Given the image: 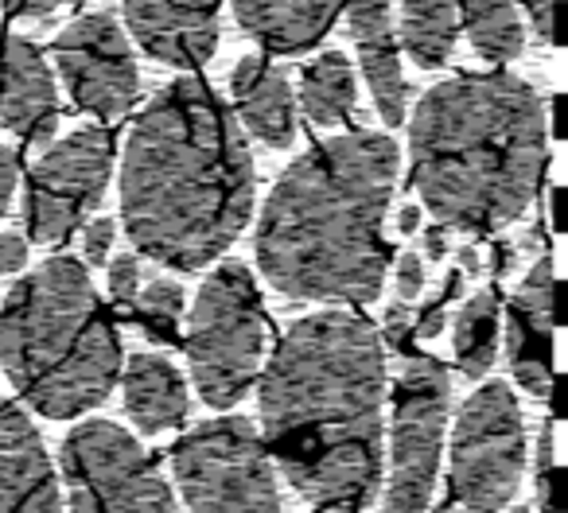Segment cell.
I'll use <instances>...</instances> for the list:
<instances>
[{"label":"cell","mask_w":568,"mask_h":513,"mask_svg":"<svg viewBox=\"0 0 568 513\" xmlns=\"http://www.w3.org/2000/svg\"><path fill=\"white\" fill-rule=\"evenodd\" d=\"M471 51L487 63H514L526 48V28L514 9V0H459Z\"/></svg>","instance_id":"obj_22"},{"label":"cell","mask_w":568,"mask_h":513,"mask_svg":"<svg viewBox=\"0 0 568 513\" xmlns=\"http://www.w3.org/2000/svg\"><path fill=\"white\" fill-rule=\"evenodd\" d=\"M409 327H413V316H409V304H389L386 308V316H382V335L378 339L386 342V347H405V335H409Z\"/></svg>","instance_id":"obj_32"},{"label":"cell","mask_w":568,"mask_h":513,"mask_svg":"<svg viewBox=\"0 0 568 513\" xmlns=\"http://www.w3.org/2000/svg\"><path fill=\"white\" fill-rule=\"evenodd\" d=\"M17 183H20V156H17V148L0 144V218L9 214V203H12V195H17Z\"/></svg>","instance_id":"obj_33"},{"label":"cell","mask_w":568,"mask_h":513,"mask_svg":"<svg viewBox=\"0 0 568 513\" xmlns=\"http://www.w3.org/2000/svg\"><path fill=\"white\" fill-rule=\"evenodd\" d=\"M0 125L24 136L32 148L51 144L59 125V90L48 59L24 35L0 40Z\"/></svg>","instance_id":"obj_15"},{"label":"cell","mask_w":568,"mask_h":513,"mask_svg":"<svg viewBox=\"0 0 568 513\" xmlns=\"http://www.w3.org/2000/svg\"><path fill=\"white\" fill-rule=\"evenodd\" d=\"M459 32V0H402V48L413 63L436 71L452 59Z\"/></svg>","instance_id":"obj_21"},{"label":"cell","mask_w":568,"mask_h":513,"mask_svg":"<svg viewBox=\"0 0 568 513\" xmlns=\"http://www.w3.org/2000/svg\"><path fill=\"white\" fill-rule=\"evenodd\" d=\"M479 269H483L479 253H475L471 245H464V249H459V273H464V277H479Z\"/></svg>","instance_id":"obj_38"},{"label":"cell","mask_w":568,"mask_h":513,"mask_svg":"<svg viewBox=\"0 0 568 513\" xmlns=\"http://www.w3.org/2000/svg\"><path fill=\"white\" fill-rule=\"evenodd\" d=\"M347 32L355 43L394 35V0H347Z\"/></svg>","instance_id":"obj_26"},{"label":"cell","mask_w":568,"mask_h":513,"mask_svg":"<svg viewBox=\"0 0 568 513\" xmlns=\"http://www.w3.org/2000/svg\"><path fill=\"white\" fill-rule=\"evenodd\" d=\"M245 32L268 51L296 55L308 51L332 28L339 0H230Z\"/></svg>","instance_id":"obj_18"},{"label":"cell","mask_w":568,"mask_h":513,"mask_svg":"<svg viewBox=\"0 0 568 513\" xmlns=\"http://www.w3.org/2000/svg\"><path fill=\"white\" fill-rule=\"evenodd\" d=\"M0 370L51 420L90 412L113 393L121 342L79 257H51L9 288L0 308Z\"/></svg>","instance_id":"obj_5"},{"label":"cell","mask_w":568,"mask_h":513,"mask_svg":"<svg viewBox=\"0 0 568 513\" xmlns=\"http://www.w3.org/2000/svg\"><path fill=\"white\" fill-rule=\"evenodd\" d=\"M253 214V156L237 117L199 79H175L133 121L121 156V218L136 253L195 273Z\"/></svg>","instance_id":"obj_2"},{"label":"cell","mask_w":568,"mask_h":513,"mask_svg":"<svg viewBox=\"0 0 568 513\" xmlns=\"http://www.w3.org/2000/svg\"><path fill=\"white\" fill-rule=\"evenodd\" d=\"M136 327L149 335L152 342H172L175 327L183 316V288L175 280H152L136 293V300L129 304Z\"/></svg>","instance_id":"obj_25"},{"label":"cell","mask_w":568,"mask_h":513,"mask_svg":"<svg viewBox=\"0 0 568 513\" xmlns=\"http://www.w3.org/2000/svg\"><path fill=\"white\" fill-rule=\"evenodd\" d=\"M358 66H363V79L374 94V110H378L382 125L397 129L409 110V82H405L402 55H397V35L358 43Z\"/></svg>","instance_id":"obj_24"},{"label":"cell","mask_w":568,"mask_h":513,"mask_svg":"<svg viewBox=\"0 0 568 513\" xmlns=\"http://www.w3.org/2000/svg\"><path fill=\"white\" fill-rule=\"evenodd\" d=\"M433 513H456V505H436Z\"/></svg>","instance_id":"obj_40"},{"label":"cell","mask_w":568,"mask_h":513,"mask_svg":"<svg viewBox=\"0 0 568 513\" xmlns=\"http://www.w3.org/2000/svg\"><path fill=\"white\" fill-rule=\"evenodd\" d=\"M464 273L459 269H452L448 273V280L440 285V293L433 296V304H425V311H420V319H417V335L420 339H436V335L444 331V324H448V304L456 300L459 293H464Z\"/></svg>","instance_id":"obj_27"},{"label":"cell","mask_w":568,"mask_h":513,"mask_svg":"<svg viewBox=\"0 0 568 513\" xmlns=\"http://www.w3.org/2000/svg\"><path fill=\"white\" fill-rule=\"evenodd\" d=\"M113 237H118V222L113 218H90L87 234H82V257L90 265H102L113 249Z\"/></svg>","instance_id":"obj_29"},{"label":"cell","mask_w":568,"mask_h":513,"mask_svg":"<svg viewBox=\"0 0 568 513\" xmlns=\"http://www.w3.org/2000/svg\"><path fill=\"white\" fill-rule=\"evenodd\" d=\"M552 311H557V280L552 261L537 257L506 304V362L526 393L549 397L552 381Z\"/></svg>","instance_id":"obj_13"},{"label":"cell","mask_w":568,"mask_h":513,"mask_svg":"<svg viewBox=\"0 0 568 513\" xmlns=\"http://www.w3.org/2000/svg\"><path fill=\"white\" fill-rule=\"evenodd\" d=\"M448 397L452 381L444 362L428 355L405 358L394 397V466H389L386 513H425L433 502Z\"/></svg>","instance_id":"obj_10"},{"label":"cell","mask_w":568,"mask_h":513,"mask_svg":"<svg viewBox=\"0 0 568 513\" xmlns=\"http://www.w3.org/2000/svg\"><path fill=\"white\" fill-rule=\"evenodd\" d=\"M113 175L110 133L87 125L59 141L28 175L24 222L36 245H59L102 206Z\"/></svg>","instance_id":"obj_11"},{"label":"cell","mask_w":568,"mask_h":513,"mask_svg":"<svg viewBox=\"0 0 568 513\" xmlns=\"http://www.w3.org/2000/svg\"><path fill=\"white\" fill-rule=\"evenodd\" d=\"M358 86L355 71H351L347 55L339 51H324L320 59H312L301 74V105L304 117L316 129H335L355 113Z\"/></svg>","instance_id":"obj_20"},{"label":"cell","mask_w":568,"mask_h":513,"mask_svg":"<svg viewBox=\"0 0 568 513\" xmlns=\"http://www.w3.org/2000/svg\"><path fill=\"white\" fill-rule=\"evenodd\" d=\"M526 9L537 28V40L552 43V12H557V0H526Z\"/></svg>","instance_id":"obj_34"},{"label":"cell","mask_w":568,"mask_h":513,"mask_svg":"<svg viewBox=\"0 0 568 513\" xmlns=\"http://www.w3.org/2000/svg\"><path fill=\"white\" fill-rule=\"evenodd\" d=\"M498 355V293L483 288L471 300H464L456 316V362L471 381L495 366Z\"/></svg>","instance_id":"obj_23"},{"label":"cell","mask_w":568,"mask_h":513,"mask_svg":"<svg viewBox=\"0 0 568 513\" xmlns=\"http://www.w3.org/2000/svg\"><path fill=\"white\" fill-rule=\"evenodd\" d=\"M552 229H565V191H552Z\"/></svg>","instance_id":"obj_39"},{"label":"cell","mask_w":568,"mask_h":513,"mask_svg":"<svg viewBox=\"0 0 568 513\" xmlns=\"http://www.w3.org/2000/svg\"><path fill=\"white\" fill-rule=\"evenodd\" d=\"M125 24L156 63L199 71L219 48L211 0H125Z\"/></svg>","instance_id":"obj_14"},{"label":"cell","mask_w":568,"mask_h":513,"mask_svg":"<svg viewBox=\"0 0 568 513\" xmlns=\"http://www.w3.org/2000/svg\"><path fill=\"white\" fill-rule=\"evenodd\" d=\"M526 471V424L506 381L475 389L452 435V494L471 513H498L514 502Z\"/></svg>","instance_id":"obj_9"},{"label":"cell","mask_w":568,"mask_h":513,"mask_svg":"<svg viewBox=\"0 0 568 513\" xmlns=\"http://www.w3.org/2000/svg\"><path fill=\"white\" fill-rule=\"evenodd\" d=\"M386 133H343L284 167L253 234L261 277L284 300L374 304L389 269L386 226L397 187Z\"/></svg>","instance_id":"obj_3"},{"label":"cell","mask_w":568,"mask_h":513,"mask_svg":"<svg viewBox=\"0 0 568 513\" xmlns=\"http://www.w3.org/2000/svg\"><path fill=\"white\" fill-rule=\"evenodd\" d=\"M514 513H526V510H514Z\"/></svg>","instance_id":"obj_41"},{"label":"cell","mask_w":568,"mask_h":513,"mask_svg":"<svg viewBox=\"0 0 568 513\" xmlns=\"http://www.w3.org/2000/svg\"><path fill=\"white\" fill-rule=\"evenodd\" d=\"M28 261V237L20 229H4L0 234V277H12Z\"/></svg>","instance_id":"obj_31"},{"label":"cell","mask_w":568,"mask_h":513,"mask_svg":"<svg viewBox=\"0 0 568 513\" xmlns=\"http://www.w3.org/2000/svg\"><path fill=\"white\" fill-rule=\"evenodd\" d=\"M71 513H180L152 455L110 420H87L59 448Z\"/></svg>","instance_id":"obj_8"},{"label":"cell","mask_w":568,"mask_h":513,"mask_svg":"<svg viewBox=\"0 0 568 513\" xmlns=\"http://www.w3.org/2000/svg\"><path fill=\"white\" fill-rule=\"evenodd\" d=\"M394 277H397V300L402 304L420 300V293H425V265H420L417 253H402L397 257Z\"/></svg>","instance_id":"obj_30"},{"label":"cell","mask_w":568,"mask_h":513,"mask_svg":"<svg viewBox=\"0 0 568 513\" xmlns=\"http://www.w3.org/2000/svg\"><path fill=\"white\" fill-rule=\"evenodd\" d=\"M0 513H63L59 474L36 424L0 401Z\"/></svg>","instance_id":"obj_16"},{"label":"cell","mask_w":568,"mask_h":513,"mask_svg":"<svg viewBox=\"0 0 568 513\" xmlns=\"http://www.w3.org/2000/svg\"><path fill=\"white\" fill-rule=\"evenodd\" d=\"M425 249H428V257H440L444 261V253H448V229H444L440 222L425 229Z\"/></svg>","instance_id":"obj_36"},{"label":"cell","mask_w":568,"mask_h":513,"mask_svg":"<svg viewBox=\"0 0 568 513\" xmlns=\"http://www.w3.org/2000/svg\"><path fill=\"white\" fill-rule=\"evenodd\" d=\"M397 229H402V234H417L420 229V206H402V211H397Z\"/></svg>","instance_id":"obj_37"},{"label":"cell","mask_w":568,"mask_h":513,"mask_svg":"<svg viewBox=\"0 0 568 513\" xmlns=\"http://www.w3.org/2000/svg\"><path fill=\"white\" fill-rule=\"evenodd\" d=\"M230 98L242 113L245 129L268 148H288L296 141V102L288 74L257 55L237 59L230 71Z\"/></svg>","instance_id":"obj_17"},{"label":"cell","mask_w":568,"mask_h":513,"mask_svg":"<svg viewBox=\"0 0 568 513\" xmlns=\"http://www.w3.org/2000/svg\"><path fill=\"white\" fill-rule=\"evenodd\" d=\"M136 293H141V265H136V257L133 253L113 257L110 261V296L121 304V308H129V304L136 300Z\"/></svg>","instance_id":"obj_28"},{"label":"cell","mask_w":568,"mask_h":513,"mask_svg":"<svg viewBox=\"0 0 568 513\" xmlns=\"http://www.w3.org/2000/svg\"><path fill=\"white\" fill-rule=\"evenodd\" d=\"M187 513H281L276 466L245 417L206 420L172 451Z\"/></svg>","instance_id":"obj_7"},{"label":"cell","mask_w":568,"mask_h":513,"mask_svg":"<svg viewBox=\"0 0 568 513\" xmlns=\"http://www.w3.org/2000/svg\"><path fill=\"white\" fill-rule=\"evenodd\" d=\"M0 4H4V12L24 20H48L59 9V0H0Z\"/></svg>","instance_id":"obj_35"},{"label":"cell","mask_w":568,"mask_h":513,"mask_svg":"<svg viewBox=\"0 0 568 513\" xmlns=\"http://www.w3.org/2000/svg\"><path fill=\"white\" fill-rule=\"evenodd\" d=\"M386 355L378 327L351 311L293 324L261 378V443L320 510H363L382 486Z\"/></svg>","instance_id":"obj_1"},{"label":"cell","mask_w":568,"mask_h":513,"mask_svg":"<svg viewBox=\"0 0 568 513\" xmlns=\"http://www.w3.org/2000/svg\"><path fill=\"white\" fill-rule=\"evenodd\" d=\"M55 63L71 102L102 121L125 117L141 94L133 48L110 12H90L63 28L55 40Z\"/></svg>","instance_id":"obj_12"},{"label":"cell","mask_w":568,"mask_h":513,"mask_svg":"<svg viewBox=\"0 0 568 513\" xmlns=\"http://www.w3.org/2000/svg\"><path fill=\"white\" fill-rule=\"evenodd\" d=\"M125 412L144 435H160L187 417V386L160 355H133L125 366Z\"/></svg>","instance_id":"obj_19"},{"label":"cell","mask_w":568,"mask_h":513,"mask_svg":"<svg viewBox=\"0 0 568 513\" xmlns=\"http://www.w3.org/2000/svg\"><path fill=\"white\" fill-rule=\"evenodd\" d=\"M265 304L242 261H226L199 288L187 324V362L206 404L230 409L253 389L265 362Z\"/></svg>","instance_id":"obj_6"},{"label":"cell","mask_w":568,"mask_h":513,"mask_svg":"<svg viewBox=\"0 0 568 513\" xmlns=\"http://www.w3.org/2000/svg\"><path fill=\"white\" fill-rule=\"evenodd\" d=\"M545 136V105L526 79L459 74L428 90L413 113L409 183L444 229L490 234L534 203Z\"/></svg>","instance_id":"obj_4"}]
</instances>
